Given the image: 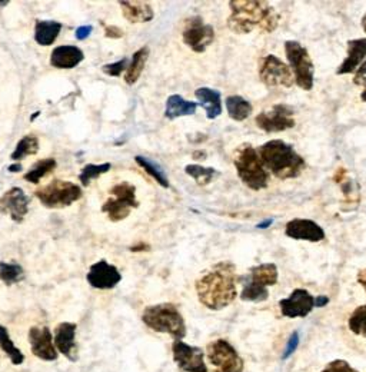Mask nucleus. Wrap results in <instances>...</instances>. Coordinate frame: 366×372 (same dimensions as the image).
I'll return each instance as SVG.
<instances>
[{"instance_id": "nucleus-1", "label": "nucleus", "mask_w": 366, "mask_h": 372, "mask_svg": "<svg viewBox=\"0 0 366 372\" xmlns=\"http://www.w3.org/2000/svg\"><path fill=\"white\" fill-rule=\"evenodd\" d=\"M198 300L212 311H221L236 300V274L229 262L217 264L196 281Z\"/></svg>"}, {"instance_id": "nucleus-2", "label": "nucleus", "mask_w": 366, "mask_h": 372, "mask_svg": "<svg viewBox=\"0 0 366 372\" xmlns=\"http://www.w3.org/2000/svg\"><path fill=\"white\" fill-rule=\"evenodd\" d=\"M228 28L238 35H248L255 29L272 33L279 25L276 11L262 0H231Z\"/></svg>"}, {"instance_id": "nucleus-3", "label": "nucleus", "mask_w": 366, "mask_h": 372, "mask_svg": "<svg viewBox=\"0 0 366 372\" xmlns=\"http://www.w3.org/2000/svg\"><path fill=\"white\" fill-rule=\"evenodd\" d=\"M258 154L266 171L282 181L298 178L307 168L304 158L295 151V147L280 139L263 143Z\"/></svg>"}, {"instance_id": "nucleus-4", "label": "nucleus", "mask_w": 366, "mask_h": 372, "mask_svg": "<svg viewBox=\"0 0 366 372\" xmlns=\"http://www.w3.org/2000/svg\"><path fill=\"white\" fill-rule=\"evenodd\" d=\"M142 321L155 332L169 334L175 341H182L186 337L185 320L173 304L165 303L148 307L143 311Z\"/></svg>"}, {"instance_id": "nucleus-5", "label": "nucleus", "mask_w": 366, "mask_h": 372, "mask_svg": "<svg viewBox=\"0 0 366 372\" xmlns=\"http://www.w3.org/2000/svg\"><path fill=\"white\" fill-rule=\"evenodd\" d=\"M234 164L238 176L249 189L261 191L269 185V172L263 167L258 151L252 145H242Z\"/></svg>"}, {"instance_id": "nucleus-6", "label": "nucleus", "mask_w": 366, "mask_h": 372, "mask_svg": "<svg viewBox=\"0 0 366 372\" xmlns=\"http://www.w3.org/2000/svg\"><path fill=\"white\" fill-rule=\"evenodd\" d=\"M285 53L292 70H294L297 85L304 91H311L315 81V66L308 49L297 40H287L285 42Z\"/></svg>"}, {"instance_id": "nucleus-7", "label": "nucleus", "mask_w": 366, "mask_h": 372, "mask_svg": "<svg viewBox=\"0 0 366 372\" xmlns=\"http://www.w3.org/2000/svg\"><path fill=\"white\" fill-rule=\"evenodd\" d=\"M40 203L50 209L70 206L82 198V188L73 182L55 179L35 192Z\"/></svg>"}, {"instance_id": "nucleus-8", "label": "nucleus", "mask_w": 366, "mask_h": 372, "mask_svg": "<svg viewBox=\"0 0 366 372\" xmlns=\"http://www.w3.org/2000/svg\"><path fill=\"white\" fill-rule=\"evenodd\" d=\"M110 198L102 205V212L108 213L112 222H120L130 215V210L139 206L136 188L130 182H120L110 191Z\"/></svg>"}, {"instance_id": "nucleus-9", "label": "nucleus", "mask_w": 366, "mask_h": 372, "mask_svg": "<svg viewBox=\"0 0 366 372\" xmlns=\"http://www.w3.org/2000/svg\"><path fill=\"white\" fill-rule=\"evenodd\" d=\"M206 355L215 372H244V359L227 339L210 342Z\"/></svg>"}, {"instance_id": "nucleus-10", "label": "nucleus", "mask_w": 366, "mask_h": 372, "mask_svg": "<svg viewBox=\"0 0 366 372\" xmlns=\"http://www.w3.org/2000/svg\"><path fill=\"white\" fill-rule=\"evenodd\" d=\"M259 77L266 86L292 88L295 84V78L292 74L290 67L275 55H268L262 59L259 66Z\"/></svg>"}, {"instance_id": "nucleus-11", "label": "nucleus", "mask_w": 366, "mask_h": 372, "mask_svg": "<svg viewBox=\"0 0 366 372\" xmlns=\"http://www.w3.org/2000/svg\"><path fill=\"white\" fill-rule=\"evenodd\" d=\"M255 123L266 133L283 132L295 126L294 109L287 105L279 103L272 106L270 111H265L255 118Z\"/></svg>"}, {"instance_id": "nucleus-12", "label": "nucleus", "mask_w": 366, "mask_h": 372, "mask_svg": "<svg viewBox=\"0 0 366 372\" xmlns=\"http://www.w3.org/2000/svg\"><path fill=\"white\" fill-rule=\"evenodd\" d=\"M215 40V29L205 23L202 18L195 16L188 19L183 29V42L196 53H203Z\"/></svg>"}, {"instance_id": "nucleus-13", "label": "nucleus", "mask_w": 366, "mask_h": 372, "mask_svg": "<svg viewBox=\"0 0 366 372\" xmlns=\"http://www.w3.org/2000/svg\"><path fill=\"white\" fill-rule=\"evenodd\" d=\"M279 308L286 318H305L315 308V298L309 291L298 288L285 300L279 301Z\"/></svg>"}, {"instance_id": "nucleus-14", "label": "nucleus", "mask_w": 366, "mask_h": 372, "mask_svg": "<svg viewBox=\"0 0 366 372\" xmlns=\"http://www.w3.org/2000/svg\"><path fill=\"white\" fill-rule=\"evenodd\" d=\"M173 359L179 369L183 372H207L205 363V354L200 348L185 344L183 341H175L172 345Z\"/></svg>"}, {"instance_id": "nucleus-15", "label": "nucleus", "mask_w": 366, "mask_h": 372, "mask_svg": "<svg viewBox=\"0 0 366 372\" xmlns=\"http://www.w3.org/2000/svg\"><path fill=\"white\" fill-rule=\"evenodd\" d=\"M285 235L297 239V241H308V242H321L325 239L324 228L311 219L297 218L286 223Z\"/></svg>"}, {"instance_id": "nucleus-16", "label": "nucleus", "mask_w": 366, "mask_h": 372, "mask_svg": "<svg viewBox=\"0 0 366 372\" xmlns=\"http://www.w3.org/2000/svg\"><path fill=\"white\" fill-rule=\"evenodd\" d=\"M29 196L21 188H12L0 196V212L21 223L29 212Z\"/></svg>"}, {"instance_id": "nucleus-17", "label": "nucleus", "mask_w": 366, "mask_h": 372, "mask_svg": "<svg viewBox=\"0 0 366 372\" xmlns=\"http://www.w3.org/2000/svg\"><path fill=\"white\" fill-rule=\"evenodd\" d=\"M76 324L73 322H62L55 329L53 342L57 349L64 358L75 362L79 356V349L76 344Z\"/></svg>"}, {"instance_id": "nucleus-18", "label": "nucleus", "mask_w": 366, "mask_h": 372, "mask_svg": "<svg viewBox=\"0 0 366 372\" xmlns=\"http://www.w3.org/2000/svg\"><path fill=\"white\" fill-rule=\"evenodd\" d=\"M86 279L96 289H113L122 281V274L115 265L102 259L91 266Z\"/></svg>"}, {"instance_id": "nucleus-19", "label": "nucleus", "mask_w": 366, "mask_h": 372, "mask_svg": "<svg viewBox=\"0 0 366 372\" xmlns=\"http://www.w3.org/2000/svg\"><path fill=\"white\" fill-rule=\"evenodd\" d=\"M29 342L32 354L43 361L57 359V349L53 342L52 332L47 327H32L29 331Z\"/></svg>"}, {"instance_id": "nucleus-20", "label": "nucleus", "mask_w": 366, "mask_h": 372, "mask_svg": "<svg viewBox=\"0 0 366 372\" xmlns=\"http://www.w3.org/2000/svg\"><path fill=\"white\" fill-rule=\"evenodd\" d=\"M84 50L73 45H63L53 49L50 55V64L57 69H73L84 62Z\"/></svg>"}, {"instance_id": "nucleus-21", "label": "nucleus", "mask_w": 366, "mask_h": 372, "mask_svg": "<svg viewBox=\"0 0 366 372\" xmlns=\"http://www.w3.org/2000/svg\"><path fill=\"white\" fill-rule=\"evenodd\" d=\"M366 57V39H352L348 42V53L342 64L338 67V74H349L358 70Z\"/></svg>"}, {"instance_id": "nucleus-22", "label": "nucleus", "mask_w": 366, "mask_h": 372, "mask_svg": "<svg viewBox=\"0 0 366 372\" xmlns=\"http://www.w3.org/2000/svg\"><path fill=\"white\" fill-rule=\"evenodd\" d=\"M122 13L130 23H146L151 22L155 16L152 6L146 2H136V0H122L119 2Z\"/></svg>"}, {"instance_id": "nucleus-23", "label": "nucleus", "mask_w": 366, "mask_h": 372, "mask_svg": "<svg viewBox=\"0 0 366 372\" xmlns=\"http://www.w3.org/2000/svg\"><path fill=\"white\" fill-rule=\"evenodd\" d=\"M196 99L206 112V118L213 120L222 113V98L221 94L210 88H199L195 92Z\"/></svg>"}, {"instance_id": "nucleus-24", "label": "nucleus", "mask_w": 366, "mask_h": 372, "mask_svg": "<svg viewBox=\"0 0 366 372\" xmlns=\"http://www.w3.org/2000/svg\"><path fill=\"white\" fill-rule=\"evenodd\" d=\"M196 109H198L196 102L186 101L181 95H171L166 101L165 118L172 120V119H178L182 116H190V115H195Z\"/></svg>"}, {"instance_id": "nucleus-25", "label": "nucleus", "mask_w": 366, "mask_h": 372, "mask_svg": "<svg viewBox=\"0 0 366 372\" xmlns=\"http://www.w3.org/2000/svg\"><path fill=\"white\" fill-rule=\"evenodd\" d=\"M148 59H149V47L148 46H143L133 53L132 60H130V63L126 69V73H125V82L127 85L132 86L139 81Z\"/></svg>"}, {"instance_id": "nucleus-26", "label": "nucleus", "mask_w": 366, "mask_h": 372, "mask_svg": "<svg viewBox=\"0 0 366 372\" xmlns=\"http://www.w3.org/2000/svg\"><path fill=\"white\" fill-rule=\"evenodd\" d=\"M278 268L275 264H261L258 266H253L251 269V275L248 278V281L262 286V288H268V286H273L278 282Z\"/></svg>"}, {"instance_id": "nucleus-27", "label": "nucleus", "mask_w": 366, "mask_h": 372, "mask_svg": "<svg viewBox=\"0 0 366 372\" xmlns=\"http://www.w3.org/2000/svg\"><path fill=\"white\" fill-rule=\"evenodd\" d=\"M62 25L55 21H39L35 26V40L40 46H50L57 39Z\"/></svg>"}, {"instance_id": "nucleus-28", "label": "nucleus", "mask_w": 366, "mask_h": 372, "mask_svg": "<svg viewBox=\"0 0 366 372\" xmlns=\"http://www.w3.org/2000/svg\"><path fill=\"white\" fill-rule=\"evenodd\" d=\"M225 105H227L228 115L231 116V119L236 122H244L252 115V111H253L251 102L239 95L228 96L225 101Z\"/></svg>"}, {"instance_id": "nucleus-29", "label": "nucleus", "mask_w": 366, "mask_h": 372, "mask_svg": "<svg viewBox=\"0 0 366 372\" xmlns=\"http://www.w3.org/2000/svg\"><path fill=\"white\" fill-rule=\"evenodd\" d=\"M39 149H40V143H39L38 136L26 135L18 142L16 149L13 151V154L11 155V159L19 162V161H22V159H25L28 157L36 155L39 152Z\"/></svg>"}, {"instance_id": "nucleus-30", "label": "nucleus", "mask_w": 366, "mask_h": 372, "mask_svg": "<svg viewBox=\"0 0 366 372\" xmlns=\"http://www.w3.org/2000/svg\"><path fill=\"white\" fill-rule=\"evenodd\" d=\"M57 167V162L53 158H46L42 161H38L35 165L30 167V169L25 174V181L29 184H39L45 176L52 174Z\"/></svg>"}, {"instance_id": "nucleus-31", "label": "nucleus", "mask_w": 366, "mask_h": 372, "mask_svg": "<svg viewBox=\"0 0 366 372\" xmlns=\"http://www.w3.org/2000/svg\"><path fill=\"white\" fill-rule=\"evenodd\" d=\"M0 348H2L4 352L11 358L12 363L21 365L25 362V354L15 345V342L9 335L8 328L4 325H0Z\"/></svg>"}, {"instance_id": "nucleus-32", "label": "nucleus", "mask_w": 366, "mask_h": 372, "mask_svg": "<svg viewBox=\"0 0 366 372\" xmlns=\"http://www.w3.org/2000/svg\"><path fill=\"white\" fill-rule=\"evenodd\" d=\"M135 161L146 174H149L161 186L169 188V179H168L166 174L164 172V169L156 162L144 158V157H136Z\"/></svg>"}, {"instance_id": "nucleus-33", "label": "nucleus", "mask_w": 366, "mask_h": 372, "mask_svg": "<svg viewBox=\"0 0 366 372\" xmlns=\"http://www.w3.org/2000/svg\"><path fill=\"white\" fill-rule=\"evenodd\" d=\"M185 172H186V175L193 178L199 186L209 185L213 181V178L217 175L216 169L205 168L200 165H188V167H185Z\"/></svg>"}, {"instance_id": "nucleus-34", "label": "nucleus", "mask_w": 366, "mask_h": 372, "mask_svg": "<svg viewBox=\"0 0 366 372\" xmlns=\"http://www.w3.org/2000/svg\"><path fill=\"white\" fill-rule=\"evenodd\" d=\"M269 298L268 288H262L251 281H246L242 293H241V300L248 301V303H263Z\"/></svg>"}, {"instance_id": "nucleus-35", "label": "nucleus", "mask_w": 366, "mask_h": 372, "mask_svg": "<svg viewBox=\"0 0 366 372\" xmlns=\"http://www.w3.org/2000/svg\"><path fill=\"white\" fill-rule=\"evenodd\" d=\"M23 268L19 264H9V262H0V281L6 285L18 283L23 279Z\"/></svg>"}, {"instance_id": "nucleus-36", "label": "nucleus", "mask_w": 366, "mask_h": 372, "mask_svg": "<svg viewBox=\"0 0 366 372\" xmlns=\"http://www.w3.org/2000/svg\"><path fill=\"white\" fill-rule=\"evenodd\" d=\"M112 168V165L109 162L106 164H101V165H95V164H89L86 167H84L81 175H79V181L82 184V186H89L91 182H93L95 179H98L101 175L109 172Z\"/></svg>"}, {"instance_id": "nucleus-37", "label": "nucleus", "mask_w": 366, "mask_h": 372, "mask_svg": "<svg viewBox=\"0 0 366 372\" xmlns=\"http://www.w3.org/2000/svg\"><path fill=\"white\" fill-rule=\"evenodd\" d=\"M348 327L355 335L366 338V304L362 307H358L352 312L348 321Z\"/></svg>"}, {"instance_id": "nucleus-38", "label": "nucleus", "mask_w": 366, "mask_h": 372, "mask_svg": "<svg viewBox=\"0 0 366 372\" xmlns=\"http://www.w3.org/2000/svg\"><path fill=\"white\" fill-rule=\"evenodd\" d=\"M125 69H127V59H126V57L120 59L119 62H115V63H109V64H105V66L102 67L103 73L109 74V77H115V78L120 77V74H122V72H123Z\"/></svg>"}, {"instance_id": "nucleus-39", "label": "nucleus", "mask_w": 366, "mask_h": 372, "mask_svg": "<svg viewBox=\"0 0 366 372\" xmlns=\"http://www.w3.org/2000/svg\"><path fill=\"white\" fill-rule=\"evenodd\" d=\"M322 372H359L356 371L353 366H350L346 361L343 359H335L332 362H329Z\"/></svg>"}, {"instance_id": "nucleus-40", "label": "nucleus", "mask_w": 366, "mask_h": 372, "mask_svg": "<svg viewBox=\"0 0 366 372\" xmlns=\"http://www.w3.org/2000/svg\"><path fill=\"white\" fill-rule=\"evenodd\" d=\"M353 84L359 86H366V60L358 67L353 78Z\"/></svg>"}, {"instance_id": "nucleus-41", "label": "nucleus", "mask_w": 366, "mask_h": 372, "mask_svg": "<svg viewBox=\"0 0 366 372\" xmlns=\"http://www.w3.org/2000/svg\"><path fill=\"white\" fill-rule=\"evenodd\" d=\"M298 344H299V335H298V332H294V334H292V337H290L289 342H287L286 351H285V354H283V356H282V358H283V359H286L287 356H290V355H292V352H294V351L297 349Z\"/></svg>"}, {"instance_id": "nucleus-42", "label": "nucleus", "mask_w": 366, "mask_h": 372, "mask_svg": "<svg viewBox=\"0 0 366 372\" xmlns=\"http://www.w3.org/2000/svg\"><path fill=\"white\" fill-rule=\"evenodd\" d=\"M105 35L109 39H120L123 38V30L118 26H105Z\"/></svg>"}, {"instance_id": "nucleus-43", "label": "nucleus", "mask_w": 366, "mask_h": 372, "mask_svg": "<svg viewBox=\"0 0 366 372\" xmlns=\"http://www.w3.org/2000/svg\"><path fill=\"white\" fill-rule=\"evenodd\" d=\"M91 33H92V26L91 25H85V26H81V28L76 29L75 36H76L78 40H85V39H88L91 36Z\"/></svg>"}, {"instance_id": "nucleus-44", "label": "nucleus", "mask_w": 366, "mask_h": 372, "mask_svg": "<svg viewBox=\"0 0 366 372\" xmlns=\"http://www.w3.org/2000/svg\"><path fill=\"white\" fill-rule=\"evenodd\" d=\"M329 303V298L325 296V295H319L315 298V307L316 308H322V307H326Z\"/></svg>"}, {"instance_id": "nucleus-45", "label": "nucleus", "mask_w": 366, "mask_h": 372, "mask_svg": "<svg viewBox=\"0 0 366 372\" xmlns=\"http://www.w3.org/2000/svg\"><path fill=\"white\" fill-rule=\"evenodd\" d=\"M358 282L363 286V289L366 291V268L365 269H362V271H359V274H358Z\"/></svg>"}, {"instance_id": "nucleus-46", "label": "nucleus", "mask_w": 366, "mask_h": 372, "mask_svg": "<svg viewBox=\"0 0 366 372\" xmlns=\"http://www.w3.org/2000/svg\"><path fill=\"white\" fill-rule=\"evenodd\" d=\"M272 223H273V219H272V218H270V219H265L263 222H261V223H259V225H258V228H259V230H265V228H269V227L272 225Z\"/></svg>"}, {"instance_id": "nucleus-47", "label": "nucleus", "mask_w": 366, "mask_h": 372, "mask_svg": "<svg viewBox=\"0 0 366 372\" xmlns=\"http://www.w3.org/2000/svg\"><path fill=\"white\" fill-rule=\"evenodd\" d=\"M8 169H9V172H13V174H16V172H21V169H22V165H21V164H16V165H12V167H9Z\"/></svg>"}, {"instance_id": "nucleus-48", "label": "nucleus", "mask_w": 366, "mask_h": 372, "mask_svg": "<svg viewBox=\"0 0 366 372\" xmlns=\"http://www.w3.org/2000/svg\"><path fill=\"white\" fill-rule=\"evenodd\" d=\"M360 23H362V29H363V30H365V33H366V13L363 15V18H362Z\"/></svg>"}, {"instance_id": "nucleus-49", "label": "nucleus", "mask_w": 366, "mask_h": 372, "mask_svg": "<svg viewBox=\"0 0 366 372\" xmlns=\"http://www.w3.org/2000/svg\"><path fill=\"white\" fill-rule=\"evenodd\" d=\"M198 157H206V154H205V152H195V154H193V158L198 159Z\"/></svg>"}, {"instance_id": "nucleus-50", "label": "nucleus", "mask_w": 366, "mask_h": 372, "mask_svg": "<svg viewBox=\"0 0 366 372\" xmlns=\"http://www.w3.org/2000/svg\"><path fill=\"white\" fill-rule=\"evenodd\" d=\"M360 99H362L363 102H366V89L362 92V95H360Z\"/></svg>"}]
</instances>
